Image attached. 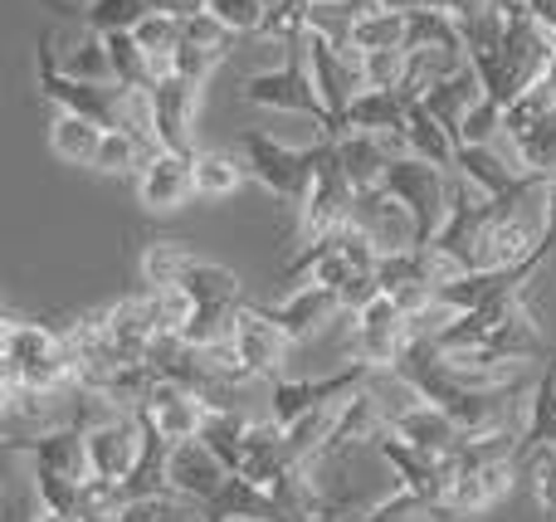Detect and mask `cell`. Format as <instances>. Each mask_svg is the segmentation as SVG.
<instances>
[{"label": "cell", "instance_id": "obj_52", "mask_svg": "<svg viewBox=\"0 0 556 522\" xmlns=\"http://www.w3.org/2000/svg\"><path fill=\"white\" fill-rule=\"evenodd\" d=\"M211 10L235 29V35H260L264 25V0H211Z\"/></svg>", "mask_w": 556, "mask_h": 522}, {"label": "cell", "instance_id": "obj_45", "mask_svg": "<svg viewBox=\"0 0 556 522\" xmlns=\"http://www.w3.org/2000/svg\"><path fill=\"white\" fill-rule=\"evenodd\" d=\"M405 68H410V49H371V54H362L366 88H395L401 93Z\"/></svg>", "mask_w": 556, "mask_h": 522}, {"label": "cell", "instance_id": "obj_32", "mask_svg": "<svg viewBox=\"0 0 556 522\" xmlns=\"http://www.w3.org/2000/svg\"><path fill=\"white\" fill-rule=\"evenodd\" d=\"M250 181V166L240 152H195V195L201 201H230Z\"/></svg>", "mask_w": 556, "mask_h": 522}, {"label": "cell", "instance_id": "obj_7", "mask_svg": "<svg viewBox=\"0 0 556 522\" xmlns=\"http://www.w3.org/2000/svg\"><path fill=\"white\" fill-rule=\"evenodd\" d=\"M84 445H88V469H93V479H103V484H127L147 449L142 416H137V410H117V416L84 430Z\"/></svg>", "mask_w": 556, "mask_h": 522}, {"label": "cell", "instance_id": "obj_57", "mask_svg": "<svg viewBox=\"0 0 556 522\" xmlns=\"http://www.w3.org/2000/svg\"><path fill=\"white\" fill-rule=\"evenodd\" d=\"M317 522H342V513H337V508L327 504V508H323V518H317Z\"/></svg>", "mask_w": 556, "mask_h": 522}, {"label": "cell", "instance_id": "obj_15", "mask_svg": "<svg viewBox=\"0 0 556 522\" xmlns=\"http://www.w3.org/2000/svg\"><path fill=\"white\" fill-rule=\"evenodd\" d=\"M254 308L269 322H278L293 342H303L342 313V298H337L332 289H323V283H298V289H288L283 303H254Z\"/></svg>", "mask_w": 556, "mask_h": 522}, {"label": "cell", "instance_id": "obj_42", "mask_svg": "<svg viewBox=\"0 0 556 522\" xmlns=\"http://www.w3.org/2000/svg\"><path fill=\"white\" fill-rule=\"evenodd\" d=\"M29 484H35L39 508H54V513L78 518V504H84V479L64 474V469H45V464H35Z\"/></svg>", "mask_w": 556, "mask_h": 522}, {"label": "cell", "instance_id": "obj_16", "mask_svg": "<svg viewBox=\"0 0 556 522\" xmlns=\"http://www.w3.org/2000/svg\"><path fill=\"white\" fill-rule=\"evenodd\" d=\"M137 410H147V416H152V425L162 430L172 445H181V440H201L205 420H211V406H205L195 391L176 386V381H166V377H156L147 406H137Z\"/></svg>", "mask_w": 556, "mask_h": 522}, {"label": "cell", "instance_id": "obj_25", "mask_svg": "<svg viewBox=\"0 0 556 522\" xmlns=\"http://www.w3.org/2000/svg\"><path fill=\"white\" fill-rule=\"evenodd\" d=\"M483 98V84H479V74H473V64H459L454 74H444V78H434L430 88H425V103H430V113L440 117L444 127H450L454 137H459V127H464V117H469V107Z\"/></svg>", "mask_w": 556, "mask_h": 522}, {"label": "cell", "instance_id": "obj_5", "mask_svg": "<svg viewBox=\"0 0 556 522\" xmlns=\"http://www.w3.org/2000/svg\"><path fill=\"white\" fill-rule=\"evenodd\" d=\"M240 156H244L250 176L264 186V191L283 195L288 205L303 201L307 176H313L307 147H288V142H278L274 132H260V127H250V132L240 137Z\"/></svg>", "mask_w": 556, "mask_h": 522}, {"label": "cell", "instance_id": "obj_4", "mask_svg": "<svg viewBox=\"0 0 556 522\" xmlns=\"http://www.w3.org/2000/svg\"><path fill=\"white\" fill-rule=\"evenodd\" d=\"M415 342V322L391 293H376L366 308L352 313V357L371 361V367H395L405 347Z\"/></svg>", "mask_w": 556, "mask_h": 522}, {"label": "cell", "instance_id": "obj_48", "mask_svg": "<svg viewBox=\"0 0 556 522\" xmlns=\"http://www.w3.org/2000/svg\"><path fill=\"white\" fill-rule=\"evenodd\" d=\"M376 279H381V289H386V293L405 289V283H430V279H425V259H420V250L381 254V264H376Z\"/></svg>", "mask_w": 556, "mask_h": 522}, {"label": "cell", "instance_id": "obj_49", "mask_svg": "<svg viewBox=\"0 0 556 522\" xmlns=\"http://www.w3.org/2000/svg\"><path fill=\"white\" fill-rule=\"evenodd\" d=\"M225 54H215V49H201L191 44V39H181V44L172 49V74L176 78H191V84H205V78L215 74V64H220Z\"/></svg>", "mask_w": 556, "mask_h": 522}, {"label": "cell", "instance_id": "obj_8", "mask_svg": "<svg viewBox=\"0 0 556 522\" xmlns=\"http://www.w3.org/2000/svg\"><path fill=\"white\" fill-rule=\"evenodd\" d=\"M352 225L371 234V244H376L381 254L420 250V244H425L415 211L401 201V195L386 191V186H376V191H356V201H352Z\"/></svg>", "mask_w": 556, "mask_h": 522}, {"label": "cell", "instance_id": "obj_30", "mask_svg": "<svg viewBox=\"0 0 556 522\" xmlns=\"http://www.w3.org/2000/svg\"><path fill=\"white\" fill-rule=\"evenodd\" d=\"M113 127H123V132H132L142 147L162 152V142H156V93H152V84H117Z\"/></svg>", "mask_w": 556, "mask_h": 522}, {"label": "cell", "instance_id": "obj_18", "mask_svg": "<svg viewBox=\"0 0 556 522\" xmlns=\"http://www.w3.org/2000/svg\"><path fill=\"white\" fill-rule=\"evenodd\" d=\"M10 455H25L29 464H45V469H64L74 479H93L88 469V445H84V425H59V430H45L35 440H10Z\"/></svg>", "mask_w": 556, "mask_h": 522}, {"label": "cell", "instance_id": "obj_36", "mask_svg": "<svg viewBox=\"0 0 556 522\" xmlns=\"http://www.w3.org/2000/svg\"><path fill=\"white\" fill-rule=\"evenodd\" d=\"M244 318V303H195L191 322L181 328V338L191 347H215V342H235V328Z\"/></svg>", "mask_w": 556, "mask_h": 522}, {"label": "cell", "instance_id": "obj_40", "mask_svg": "<svg viewBox=\"0 0 556 522\" xmlns=\"http://www.w3.org/2000/svg\"><path fill=\"white\" fill-rule=\"evenodd\" d=\"M513 156H518L522 171H542L556 181V107L542 123H532L522 137H513Z\"/></svg>", "mask_w": 556, "mask_h": 522}, {"label": "cell", "instance_id": "obj_13", "mask_svg": "<svg viewBox=\"0 0 556 522\" xmlns=\"http://www.w3.org/2000/svg\"><path fill=\"white\" fill-rule=\"evenodd\" d=\"M156 142L166 152H191L195 156V113H201V84L191 78H156Z\"/></svg>", "mask_w": 556, "mask_h": 522}, {"label": "cell", "instance_id": "obj_33", "mask_svg": "<svg viewBox=\"0 0 556 522\" xmlns=\"http://www.w3.org/2000/svg\"><path fill=\"white\" fill-rule=\"evenodd\" d=\"M195 264V250L186 240H147L142 244V283L147 289H172Z\"/></svg>", "mask_w": 556, "mask_h": 522}, {"label": "cell", "instance_id": "obj_14", "mask_svg": "<svg viewBox=\"0 0 556 522\" xmlns=\"http://www.w3.org/2000/svg\"><path fill=\"white\" fill-rule=\"evenodd\" d=\"M493 328H489V352L508 361H538V357H552L547 352V338L538 332L528 313V293H508V298H493Z\"/></svg>", "mask_w": 556, "mask_h": 522}, {"label": "cell", "instance_id": "obj_11", "mask_svg": "<svg viewBox=\"0 0 556 522\" xmlns=\"http://www.w3.org/2000/svg\"><path fill=\"white\" fill-rule=\"evenodd\" d=\"M166 479H172V494L191 498V504L211 508L215 498L225 494V484H230V464H225L220 455H215L205 440H181V445H172V459H166Z\"/></svg>", "mask_w": 556, "mask_h": 522}, {"label": "cell", "instance_id": "obj_54", "mask_svg": "<svg viewBox=\"0 0 556 522\" xmlns=\"http://www.w3.org/2000/svg\"><path fill=\"white\" fill-rule=\"evenodd\" d=\"M528 5L538 10V20H542V25H552V29H556V0H528Z\"/></svg>", "mask_w": 556, "mask_h": 522}, {"label": "cell", "instance_id": "obj_10", "mask_svg": "<svg viewBox=\"0 0 556 522\" xmlns=\"http://www.w3.org/2000/svg\"><path fill=\"white\" fill-rule=\"evenodd\" d=\"M371 449L391 464V474L401 479V488H415V494L425 498H444L450 494V484L459 479V459L454 455H430V449H415L410 440L391 435V430H381V435L371 440Z\"/></svg>", "mask_w": 556, "mask_h": 522}, {"label": "cell", "instance_id": "obj_59", "mask_svg": "<svg viewBox=\"0 0 556 522\" xmlns=\"http://www.w3.org/2000/svg\"><path fill=\"white\" fill-rule=\"evenodd\" d=\"M552 78H556V64H552Z\"/></svg>", "mask_w": 556, "mask_h": 522}, {"label": "cell", "instance_id": "obj_17", "mask_svg": "<svg viewBox=\"0 0 556 522\" xmlns=\"http://www.w3.org/2000/svg\"><path fill=\"white\" fill-rule=\"evenodd\" d=\"M235 347L260 371V381H278L288 367V352H293V338H288L278 322L264 318L254 303H244V318H240V328H235Z\"/></svg>", "mask_w": 556, "mask_h": 522}, {"label": "cell", "instance_id": "obj_43", "mask_svg": "<svg viewBox=\"0 0 556 522\" xmlns=\"http://www.w3.org/2000/svg\"><path fill=\"white\" fill-rule=\"evenodd\" d=\"M152 10L156 0H88L84 25L98 29V35H113V29H137Z\"/></svg>", "mask_w": 556, "mask_h": 522}, {"label": "cell", "instance_id": "obj_19", "mask_svg": "<svg viewBox=\"0 0 556 522\" xmlns=\"http://www.w3.org/2000/svg\"><path fill=\"white\" fill-rule=\"evenodd\" d=\"M381 430H391V425H386L381 400H376L371 391L362 386L356 396L342 400V410H337V425H332V435H327V445H323V455H317V464H323V459L346 455V449H356V445H371Z\"/></svg>", "mask_w": 556, "mask_h": 522}, {"label": "cell", "instance_id": "obj_29", "mask_svg": "<svg viewBox=\"0 0 556 522\" xmlns=\"http://www.w3.org/2000/svg\"><path fill=\"white\" fill-rule=\"evenodd\" d=\"M352 522H464L444 498H425L415 488H395L391 498L371 504L366 513H356Z\"/></svg>", "mask_w": 556, "mask_h": 522}, {"label": "cell", "instance_id": "obj_20", "mask_svg": "<svg viewBox=\"0 0 556 522\" xmlns=\"http://www.w3.org/2000/svg\"><path fill=\"white\" fill-rule=\"evenodd\" d=\"M454 171H459L479 195H489V201L522 191V186H528V176H532V171H522L518 162H508L503 152H493V147H459Z\"/></svg>", "mask_w": 556, "mask_h": 522}, {"label": "cell", "instance_id": "obj_34", "mask_svg": "<svg viewBox=\"0 0 556 522\" xmlns=\"http://www.w3.org/2000/svg\"><path fill=\"white\" fill-rule=\"evenodd\" d=\"M152 147H142L132 132H123V127H108L103 132V147H98V156H93V171L98 176H142V166L152 162Z\"/></svg>", "mask_w": 556, "mask_h": 522}, {"label": "cell", "instance_id": "obj_28", "mask_svg": "<svg viewBox=\"0 0 556 522\" xmlns=\"http://www.w3.org/2000/svg\"><path fill=\"white\" fill-rule=\"evenodd\" d=\"M103 132H108V123H98V117L59 113L54 123H49V147H54V156L68 166H93L98 147H103Z\"/></svg>", "mask_w": 556, "mask_h": 522}, {"label": "cell", "instance_id": "obj_12", "mask_svg": "<svg viewBox=\"0 0 556 522\" xmlns=\"http://www.w3.org/2000/svg\"><path fill=\"white\" fill-rule=\"evenodd\" d=\"M191 195H195V156L191 152H166L162 147V152L142 166V176H137V201L152 215L181 211Z\"/></svg>", "mask_w": 556, "mask_h": 522}, {"label": "cell", "instance_id": "obj_21", "mask_svg": "<svg viewBox=\"0 0 556 522\" xmlns=\"http://www.w3.org/2000/svg\"><path fill=\"white\" fill-rule=\"evenodd\" d=\"M391 435L410 440L415 449H430V455H454V449L464 445V425L444 406H434V400H420L415 410L395 416L391 420Z\"/></svg>", "mask_w": 556, "mask_h": 522}, {"label": "cell", "instance_id": "obj_6", "mask_svg": "<svg viewBox=\"0 0 556 522\" xmlns=\"http://www.w3.org/2000/svg\"><path fill=\"white\" fill-rule=\"evenodd\" d=\"M307 68H313V84L323 93L327 113H332V132L327 137H342V117L352 107V98L366 88V74H362V54L346 44H332L327 35H313L307 29Z\"/></svg>", "mask_w": 556, "mask_h": 522}, {"label": "cell", "instance_id": "obj_47", "mask_svg": "<svg viewBox=\"0 0 556 522\" xmlns=\"http://www.w3.org/2000/svg\"><path fill=\"white\" fill-rule=\"evenodd\" d=\"M132 35H137V44H142L147 54H172V49L186 39V20L166 15V10H152V15L132 29Z\"/></svg>", "mask_w": 556, "mask_h": 522}, {"label": "cell", "instance_id": "obj_51", "mask_svg": "<svg viewBox=\"0 0 556 522\" xmlns=\"http://www.w3.org/2000/svg\"><path fill=\"white\" fill-rule=\"evenodd\" d=\"M528 459H532V498H538V508L556 522V449L547 445Z\"/></svg>", "mask_w": 556, "mask_h": 522}, {"label": "cell", "instance_id": "obj_44", "mask_svg": "<svg viewBox=\"0 0 556 522\" xmlns=\"http://www.w3.org/2000/svg\"><path fill=\"white\" fill-rule=\"evenodd\" d=\"M313 29V0H278L264 10V25L254 39H278V44H293Z\"/></svg>", "mask_w": 556, "mask_h": 522}, {"label": "cell", "instance_id": "obj_31", "mask_svg": "<svg viewBox=\"0 0 556 522\" xmlns=\"http://www.w3.org/2000/svg\"><path fill=\"white\" fill-rule=\"evenodd\" d=\"M410 39V15L405 10H381V5H366L352 25V44L356 54H371V49H405Z\"/></svg>", "mask_w": 556, "mask_h": 522}, {"label": "cell", "instance_id": "obj_56", "mask_svg": "<svg viewBox=\"0 0 556 522\" xmlns=\"http://www.w3.org/2000/svg\"><path fill=\"white\" fill-rule=\"evenodd\" d=\"M29 522H78V518H68V513H54V508H35V518Z\"/></svg>", "mask_w": 556, "mask_h": 522}, {"label": "cell", "instance_id": "obj_2", "mask_svg": "<svg viewBox=\"0 0 556 522\" xmlns=\"http://www.w3.org/2000/svg\"><path fill=\"white\" fill-rule=\"evenodd\" d=\"M59 35L45 29L35 44V84H39V98L54 103L59 113H84V117H98V123L113 127V98H117V84H88V78H74L59 59Z\"/></svg>", "mask_w": 556, "mask_h": 522}, {"label": "cell", "instance_id": "obj_55", "mask_svg": "<svg viewBox=\"0 0 556 522\" xmlns=\"http://www.w3.org/2000/svg\"><path fill=\"white\" fill-rule=\"evenodd\" d=\"M49 10H59V15H84L88 5H78V0H45Z\"/></svg>", "mask_w": 556, "mask_h": 522}, {"label": "cell", "instance_id": "obj_24", "mask_svg": "<svg viewBox=\"0 0 556 522\" xmlns=\"http://www.w3.org/2000/svg\"><path fill=\"white\" fill-rule=\"evenodd\" d=\"M337 162H342L346 181L356 191H376L386 181V166L395 162V152L381 132H342L337 137Z\"/></svg>", "mask_w": 556, "mask_h": 522}, {"label": "cell", "instance_id": "obj_50", "mask_svg": "<svg viewBox=\"0 0 556 522\" xmlns=\"http://www.w3.org/2000/svg\"><path fill=\"white\" fill-rule=\"evenodd\" d=\"M186 39H191V44H201V49H215V54H230L235 29L225 25L215 10H201V15L186 20Z\"/></svg>", "mask_w": 556, "mask_h": 522}, {"label": "cell", "instance_id": "obj_46", "mask_svg": "<svg viewBox=\"0 0 556 522\" xmlns=\"http://www.w3.org/2000/svg\"><path fill=\"white\" fill-rule=\"evenodd\" d=\"M498 132H503V103L479 98V103L469 107V117H464V127H459V147H493Z\"/></svg>", "mask_w": 556, "mask_h": 522}, {"label": "cell", "instance_id": "obj_58", "mask_svg": "<svg viewBox=\"0 0 556 522\" xmlns=\"http://www.w3.org/2000/svg\"><path fill=\"white\" fill-rule=\"evenodd\" d=\"M264 5H278V0H264Z\"/></svg>", "mask_w": 556, "mask_h": 522}, {"label": "cell", "instance_id": "obj_38", "mask_svg": "<svg viewBox=\"0 0 556 522\" xmlns=\"http://www.w3.org/2000/svg\"><path fill=\"white\" fill-rule=\"evenodd\" d=\"M113 522H205V508L181 494H147L117 508Z\"/></svg>", "mask_w": 556, "mask_h": 522}, {"label": "cell", "instance_id": "obj_26", "mask_svg": "<svg viewBox=\"0 0 556 522\" xmlns=\"http://www.w3.org/2000/svg\"><path fill=\"white\" fill-rule=\"evenodd\" d=\"M405 137H410V152L415 156H425V162L454 171V162H459V137H454L450 127L430 113V103H425V98H410V113H405Z\"/></svg>", "mask_w": 556, "mask_h": 522}, {"label": "cell", "instance_id": "obj_3", "mask_svg": "<svg viewBox=\"0 0 556 522\" xmlns=\"http://www.w3.org/2000/svg\"><path fill=\"white\" fill-rule=\"evenodd\" d=\"M386 191L401 195L405 205L415 211V220H420V234L425 244L440 234L444 215H450V191H454V171H444V166L425 162V156H395L391 166H386Z\"/></svg>", "mask_w": 556, "mask_h": 522}, {"label": "cell", "instance_id": "obj_41", "mask_svg": "<svg viewBox=\"0 0 556 522\" xmlns=\"http://www.w3.org/2000/svg\"><path fill=\"white\" fill-rule=\"evenodd\" d=\"M108 64H113V84H152V54L137 44L132 29H113L103 35Z\"/></svg>", "mask_w": 556, "mask_h": 522}, {"label": "cell", "instance_id": "obj_9", "mask_svg": "<svg viewBox=\"0 0 556 522\" xmlns=\"http://www.w3.org/2000/svg\"><path fill=\"white\" fill-rule=\"evenodd\" d=\"M371 361H352V367H342V371H332V377H317V381H288V377H278L274 381V416L278 425H293L298 416H307V410H317V406H342L346 396H356V391L371 381Z\"/></svg>", "mask_w": 556, "mask_h": 522}, {"label": "cell", "instance_id": "obj_37", "mask_svg": "<svg viewBox=\"0 0 556 522\" xmlns=\"http://www.w3.org/2000/svg\"><path fill=\"white\" fill-rule=\"evenodd\" d=\"M181 289L191 293L195 303H250V298H244L240 273L225 269V264H211V259H195L191 269H186Z\"/></svg>", "mask_w": 556, "mask_h": 522}, {"label": "cell", "instance_id": "obj_35", "mask_svg": "<svg viewBox=\"0 0 556 522\" xmlns=\"http://www.w3.org/2000/svg\"><path fill=\"white\" fill-rule=\"evenodd\" d=\"M250 430H254V420L240 416V410H211V420H205L201 440L225 459V464H230V474H240L244 445H250Z\"/></svg>", "mask_w": 556, "mask_h": 522}, {"label": "cell", "instance_id": "obj_27", "mask_svg": "<svg viewBox=\"0 0 556 522\" xmlns=\"http://www.w3.org/2000/svg\"><path fill=\"white\" fill-rule=\"evenodd\" d=\"M405 49H440L450 59H464L469 64V39H464V20L450 15V10H410V39Z\"/></svg>", "mask_w": 556, "mask_h": 522}, {"label": "cell", "instance_id": "obj_53", "mask_svg": "<svg viewBox=\"0 0 556 522\" xmlns=\"http://www.w3.org/2000/svg\"><path fill=\"white\" fill-rule=\"evenodd\" d=\"M156 10H166V15H176V20H191V15H201V10H211V0H156Z\"/></svg>", "mask_w": 556, "mask_h": 522}, {"label": "cell", "instance_id": "obj_23", "mask_svg": "<svg viewBox=\"0 0 556 522\" xmlns=\"http://www.w3.org/2000/svg\"><path fill=\"white\" fill-rule=\"evenodd\" d=\"M556 449V367H547L532 381L528 400H522V420H518V459L538 455V449Z\"/></svg>", "mask_w": 556, "mask_h": 522}, {"label": "cell", "instance_id": "obj_1", "mask_svg": "<svg viewBox=\"0 0 556 522\" xmlns=\"http://www.w3.org/2000/svg\"><path fill=\"white\" fill-rule=\"evenodd\" d=\"M307 39V35H303ZM303 39H293L288 49V59L278 68H260V74H250L240 84V98L250 107H264V113H293V117H313L317 132H332V113H327L323 93H317L313 84V68H307V44Z\"/></svg>", "mask_w": 556, "mask_h": 522}, {"label": "cell", "instance_id": "obj_39", "mask_svg": "<svg viewBox=\"0 0 556 522\" xmlns=\"http://www.w3.org/2000/svg\"><path fill=\"white\" fill-rule=\"evenodd\" d=\"M59 59H64V68L74 78H88V84H113V64H108V44L98 29L84 25V35L68 39V49H59Z\"/></svg>", "mask_w": 556, "mask_h": 522}, {"label": "cell", "instance_id": "obj_22", "mask_svg": "<svg viewBox=\"0 0 556 522\" xmlns=\"http://www.w3.org/2000/svg\"><path fill=\"white\" fill-rule=\"evenodd\" d=\"M405 113H410V98H401L395 88H362L342 117V132L405 137Z\"/></svg>", "mask_w": 556, "mask_h": 522}]
</instances>
